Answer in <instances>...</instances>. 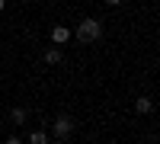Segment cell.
Listing matches in <instances>:
<instances>
[{
    "label": "cell",
    "instance_id": "obj_7",
    "mask_svg": "<svg viewBox=\"0 0 160 144\" xmlns=\"http://www.w3.org/2000/svg\"><path fill=\"white\" fill-rule=\"evenodd\" d=\"M29 144H51V135L45 132V128H35V132L29 135Z\"/></svg>",
    "mask_w": 160,
    "mask_h": 144
},
{
    "label": "cell",
    "instance_id": "obj_6",
    "mask_svg": "<svg viewBox=\"0 0 160 144\" xmlns=\"http://www.w3.org/2000/svg\"><path fill=\"white\" fill-rule=\"evenodd\" d=\"M26 119H29V112H26L22 106H13V109H10V122H13V125H26Z\"/></svg>",
    "mask_w": 160,
    "mask_h": 144
},
{
    "label": "cell",
    "instance_id": "obj_9",
    "mask_svg": "<svg viewBox=\"0 0 160 144\" xmlns=\"http://www.w3.org/2000/svg\"><path fill=\"white\" fill-rule=\"evenodd\" d=\"M102 3H106V7H122L125 0H102Z\"/></svg>",
    "mask_w": 160,
    "mask_h": 144
},
{
    "label": "cell",
    "instance_id": "obj_4",
    "mask_svg": "<svg viewBox=\"0 0 160 144\" xmlns=\"http://www.w3.org/2000/svg\"><path fill=\"white\" fill-rule=\"evenodd\" d=\"M42 61L55 67V64H61V61H64V51H61L58 45H51V48H45V51H42Z\"/></svg>",
    "mask_w": 160,
    "mask_h": 144
},
{
    "label": "cell",
    "instance_id": "obj_11",
    "mask_svg": "<svg viewBox=\"0 0 160 144\" xmlns=\"http://www.w3.org/2000/svg\"><path fill=\"white\" fill-rule=\"evenodd\" d=\"M19 3H32V0H19Z\"/></svg>",
    "mask_w": 160,
    "mask_h": 144
},
{
    "label": "cell",
    "instance_id": "obj_8",
    "mask_svg": "<svg viewBox=\"0 0 160 144\" xmlns=\"http://www.w3.org/2000/svg\"><path fill=\"white\" fill-rule=\"evenodd\" d=\"M3 144H22V138H19V135H10V138H7Z\"/></svg>",
    "mask_w": 160,
    "mask_h": 144
},
{
    "label": "cell",
    "instance_id": "obj_5",
    "mask_svg": "<svg viewBox=\"0 0 160 144\" xmlns=\"http://www.w3.org/2000/svg\"><path fill=\"white\" fill-rule=\"evenodd\" d=\"M135 112H138V115H151V112H154V99H151V96H138V99H135Z\"/></svg>",
    "mask_w": 160,
    "mask_h": 144
},
{
    "label": "cell",
    "instance_id": "obj_1",
    "mask_svg": "<svg viewBox=\"0 0 160 144\" xmlns=\"http://www.w3.org/2000/svg\"><path fill=\"white\" fill-rule=\"evenodd\" d=\"M74 38H77L80 45H96L99 38H102V19H93V16L80 19L77 29H74Z\"/></svg>",
    "mask_w": 160,
    "mask_h": 144
},
{
    "label": "cell",
    "instance_id": "obj_10",
    "mask_svg": "<svg viewBox=\"0 0 160 144\" xmlns=\"http://www.w3.org/2000/svg\"><path fill=\"white\" fill-rule=\"evenodd\" d=\"M3 10H7V0H0V13H3Z\"/></svg>",
    "mask_w": 160,
    "mask_h": 144
},
{
    "label": "cell",
    "instance_id": "obj_3",
    "mask_svg": "<svg viewBox=\"0 0 160 144\" xmlns=\"http://www.w3.org/2000/svg\"><path fill=\"white\" fill-rule=\"evenodd\" d=\"M71 42V29H68V26H55V29H51V45H68Z\"/></svg>",
    "mask_w": 160,
    "mask_h": 144
},
{
    "label": "cell",
    "instance_id": "obj_2",
    "mask_svg": "<svg viewBox=\"0 0 160 144\" xmlns=\"http://www.w3.org/2000/svg\"><path fill=\"white\" fill-rule=\"evenodd\" d=\"M74 128H77V122L71 119V115H55V122H51V138L55 141H68L71 135H74Z\"/></svg>",
    "mask_w": 160,
    "mask_h": 144
}]
</instances>
